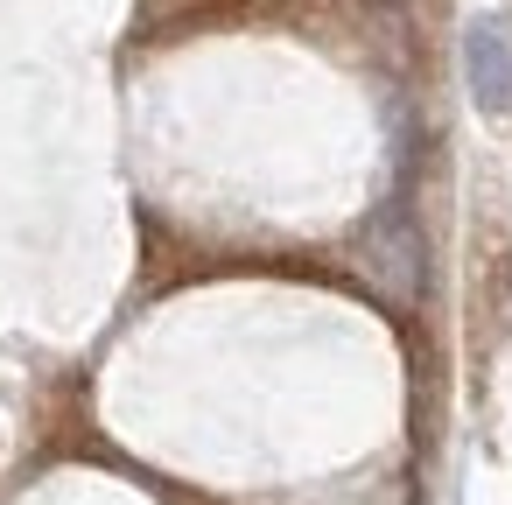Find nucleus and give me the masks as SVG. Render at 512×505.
<instances>
[{
    "label": "nucleus",
    "instance_id": "obj_1",
    "mask_svg": "<svg viewBox=\"0 0 512 505\" xmlns=\"http://www.w3.org/2000/svg\"><path fill=\"white\" fill-rule=\"evenodd\" d=\"M463 71H470V92L484 113H512V29L505 22H470L463 36Z\"/></svg>",
    "mask_w": 512,
    "mask_h": 505
},
{
    "label": "nucleus",
    "instance_id": "obj_2",
    "mask_svg": "<svg viewBox=\"0 0 512 505\" xmlns=\"http://www.w3.org/2000/svg\"><path fill=\"white\" fill-rule=\"evenodd\" d=\"M358 267H365V281H379V288H386V295H400V302L421 288L414 232H407V218H400V211H386V218L365 232V260H358Z\"/></svg>",
    "mask_w": 512,
    "mask_h": 505
}]
</instances>
